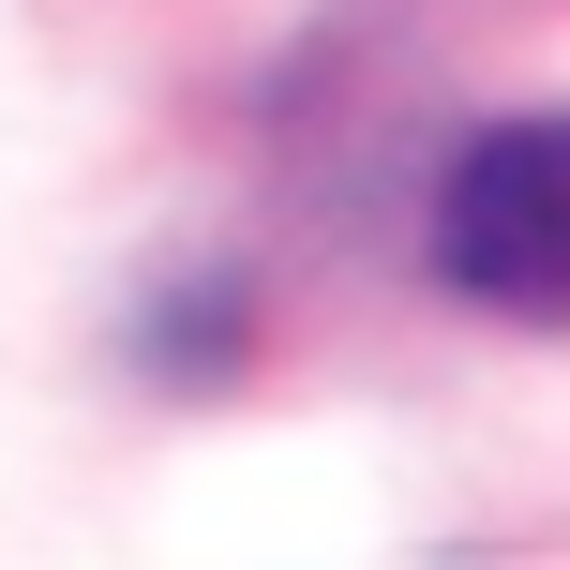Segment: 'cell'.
<instances>
[{"instance_id":"obj_1","label":"cell","mask_w":570,"mask_h":570,"mask_svg":"<svg viewBox=\"0 0 570 570\" xmlns=\"http://www.w3.org/2000/svg\"><path fill=\"white\" fill-rule=\"evenodd\" d=\"M435 285L511 331H570V106L541 120H481L421 196Z\"/></svg>"},{"instance_id":"obj_2","label":"cell","mask_w":570,"mask_h":570,"mask_svg":"<svg viewBox=\"0 0 570 570\" xmlns=\"http://www.w3.org/2000/svg\"><path fill=\"white\" fill-rule=\"evenodd\" d=\"M240 345H256V315H240V285H180L166 315H150L136 361L166 375V391H210V375H240Z\"/></svg>"}]
</instances>
